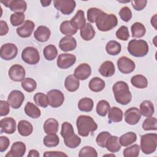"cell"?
Wrapping results in <instances>:
<instances>
[{"label": "cell", "mask_w": 157, "mask_h": 157, "mask_svg": "<svg viewBox=\"0 0 157 157\" xmlns=\"http://www.w3.org/2000/svg\"><path fill=\"white\" fill-rule=\"evenodd\" d=\"M21 59L26 64L30 65L36 64L40 60L39 53L36 48L27 47L22 51Z\"/></svg>", "instance_id": "obj_6"}, {"label": "cell", "mask_w": 157, "mask_h": 157, "mask_svg": "<svg viewBox=\"0 0 157 157\" xmlns=\"http://www.w3.org/2000/svg\"><path fill=\"white\" fill-rule=\"evenodd\" d=\"M59 30L62 34L66 35V36H72L77 31V30L72 26L71 21L68 20L64 21L61 23Z\"/></svg>", "instance_id": "obj_38"}, {"label": "cell", "mask_w": 157, "mask_h": 157, "mask_svg": "<svg viewBox=\"0 0 157 157\" xmlns=\"http://www.w3.org/2000/svg\"><path fill=\"white\" fill-rule=\"evenodd\" d=\"M95 22L99 31L105 32L111 30L118 25V19L114 14H108L102 11L96 18Z\"/></svg>", "instance_id": "obj_3"}, {"label": "cell", "mask_w": 157, "mask_h": 157, "mask_svg": "<svg viewBox=\"0 0 157 157\" xmlns=\"http://www.w3.org/2000/svg\"><path fill=\"white\" fill-rule=\"evenodd\" d=\"M1 133L5 132L8 134H12L16 130V121L12 117H6L1 120Z\"/></svg>", "instance_id": "obj_16"}, {"label": "cell", "mask_w": 157, "mask_h": 157, "mask_svg": "<svg viewBox=\"0 0 157 157\" xmlns=\"http://www.w3.org/2000/svg\"><path fill=\"white\" fill-rule=\"evenodd\" d=\"M21 86L25 91L31 93L36 90L37 87V83L33 78L27 77L21 82Z\"/></svg>", "instance_id": "obj_43"}, {"label": "cell", "mask_w": 157, "mask_h": 157, "mask_svg": "<svg viewBox=\"0 0 157 157\" xmlns=\"http://www.w3.org/2000/svg\"><path fill=\"white\" fill-rule=\"evenodd\" d=\"M157 147V134L156 133H148L140 137V148L146 155L154 153Z\"/></svg>", "instance_id": "obj_5"}, {"label": "cell", "mask_w": 157, "mask_h": 157, "mask_svg": "<svg viewBox=\"0 0 157 157\" xmlns=\"http://www.w3.org/2000/svg\"><path fill=\"white\" fill-rule=\"evenodd\" d=\"M77 106L80 111L89 112L92 110L94 106V102L90 98H83L79 100Z\"/></svg>", "instance_id": "obj_36"}, {"label": "cell", "mask_w": 157, "mask_h": 157, "mask_svg": "<svg viewBox=\"0 0 157 157\" xmlns=\"http://www.w3.org/2000/svg\"><path fill=\"white\" fill-rule=\"evenodd\" d=\"M25 113L32 118H38L41 115V111L36 105L31 102H28L24 108Z\"/></svg>", "instance_id": "obj_30"}, {"label": "cell", "mask_w": 157, "mask_h": 157, "mask_svg": "<svg viewBox=\"0 0 157 157\" xmlns=\"http://www.w3.org/2000/svg\"><path fill=\"white\" fill-rule=\"evenodd\" d=\"M115 101L121 105L128 104L132 99V94L129 86L124 81L117 82L112 87Z\"/></svg>", "instance_id": "obj_1"}, {"label": "cell", "mask_w": 157, "mask_h": 157, "mask_svg": "<svg viewBox=\"0 0 157 157\" xmlns=\"http://www.w3.org/2000/svg\"><path fill=\"white\" fill-rule=\"evenodd\" d=\"M131 83L134 86L139 89L145 88L148 85V80L147 78L140 74L136 75L132 77Z\"/></svg>", "instance_id": "obj_35"}, {"label": "cell", "mask_w": 157, "mask_h": 157, "mask_svg": "<svg viewBox=\"0 0 157 157\" xmlns=\"http://www.w3.org/2000/svg\"><path fill=\"white\" fill-rule=\"evenodd\" d=\"M96 34V32L93 26L90 23H87L85 25L80 29V34L81 37L86 41L91 40L93 39Z\"/></svg>", "instance_id": "obj_28"}, {"label": "cell", "mask_w": 157, "mask_h": 157, "mask_svg": "<svg viewBox=\"0 0 157 157\" xmlns=\"http://www.w3.org/2000/svg\"><path fill=\"white\" fill-rule=\"evenodd\" d=\"M1 2L6 7H9L10 10L15 12L23 13L26 11L27 8L26 1L23 0H7L1 1Z\"/></svg>", "instance_id": "obj_14"}, {"label": "cell", "mask_w": 157, "mask_h": 157, "mask_svg": "<svg viewBox=\"0 0 157 157\" xmlns=\"http://www.w3.org/2000/svg\"><path fill=\"white\" fill-rule=\"evenodd\" d=\"M43 54L47 60L52 61L57 56L58 50L55 45L52 44L48 45L44 48Z\"/></svg>", "instance_id": "obj_39"}, {"label": "cell", "mask_w": 157, "mask_h": 157, "mask_svg": "<svg viewBox=\"0 0 157 157\" xmlns=\"http://www.w3.org/2000/svg\"><path fill=\"white\" fill-rule=\"evenodd\" d=\"M25 99V96L23 93L19 90L12 91L8 96L7 102L9 105L15 109L20 108Z\"/></svg>", "instance_id": "obj_12"}, {"label": "cell", "mask_w": 157, "mask_h": 157, "mask_svg": "<svg viewBox=\"0 0 157 157\" xmlns=\"http://www.w3.org/2000/svg\"><path fill=\"white\" fill-rule=\"evenodd\" d=\"M110 133L107 131H103L100 132L96 137V144L102 148H105V142L108 137L110 136Z\"/></svg>", "instance_id": "obj_51"}, {"label": "cell", "mask_w": 157, "mask_h": 157, "mask_svg": "<svg viewBox=\"0 0 157 157\" xmlns=\"http://www.w3.org/2000/svg\"><path fill=\"white\" fill-rule=\"evenodd\" d=\"M64 142L65 145L70 148H77L81 143V139L77 135L74 134L72 137L64 139Z\"/></svg>", "instance_id": "obj_49"}, {"label": "cell", "mask_w": 157, "mask_h": 157, "mask_svg": "<svg viewBox=\"0 0 157 157\" xmlns=\"http://www.w3.org/2000/svg\"><path fill=\"white\" fill-rule=\"evenodd\" d=\"M78 133L82 137L88 136L90 132L98 129V125L93 118L88 115H80L76 120Z\"/></svg>", "instance_id": "obj_2"}, {"label": "cell", "mask_w": 157, "mask_h": 157, "mask_svg": "<svg viewBox=\"0 0 157 157\" xmlns=\"http://www.w3.org/2000/svg\"><path fill=\"white\" fill-rule=\"evenodd\" d=\"M25 15L21 12H15L10 16V23L13 26H17L24 23Z\"/></svg>", "instance_id": "obj_47"}, {"label": "cell", "mask_w": 157, "mask_h": 157, "mask_svg": "<svg viewBox=\"0 0 157 157\" xmlns=\"http://www.w3.org/2000/svg\"><path fill=\"white\" fill-rule=\"evenodd\" d=\"M148 45L142 39H132L130 40L128 45V50L130 55L134 57H144L148 52Z\"/></svg>", "instance_id": "obj_4"}, {"label": "cell", "mask_w": 157, "mask_h": 157, "mask_svg": "<svg viewBox=\"0 0 157 157\" xmlns=\"http://www.w3.org/2000/svg\"><path fill=\"white\" fill-rule=\"evenodd\" d=\"M142 128L145 131L157 129V120L155 117H147L143 122Z\"/></svg>", "instance_id": "obj_45"}, {"label": "cell", "mask_w": 157, "mask_h": 157, "mask_svg": "<svg viewBox=\"0 0 157 157\" xmlns=\"http://www.w3.org/2000/svg\"><path fill=\"white\" fill-rule=\"evenodd\" d=\"M48 105L52 107L56 108L60 107L64 101V96L63 93L58 90H52L48 91L47 94Z\"/></svg>", "instance_id": "obj_8"}, {"label": "cell", "mask_w": 157, "mask_h": 157, "mask_svg": "<svg viewBox=\"0 0 157 157\" xmlns=\"http://www.w3.org/2000/svg\"><path fill=\"white\" fill-rule=\"evenodd\" d=\"M54 7L64 15H69L74 10L76 2L73 0H55Z\"/></svg>", "instance_id": "obj_7"}, {"label": "cell", "mask_w": 157, "mask_h": 157, "mask_svg": "<svg viewBox=\"0 0 157 157\" xmlns=\"http://www.w3.org/2000/svg\"><path fill=\"white\" fill-rule=\"evenodd\" d=\"M76 61V56L70 53H61L57 58V66L62 69H66L72 66Z\"/></svg>", "instance_id": "obj_11"}, {"label": "cell", "mask_w": 157, "mask_h": 157, "mask_svg": "<svg viewBox=\"0 0 157 157\" xmlns=\"http://www.w3.org/2000/svg\"><path fill=\"white\" fill-rule=\"evenodd\" d=\"M9 32V26L7 23L3 20L0 21V35L1 36L7 34Z\"/></svg>", "instance_id": "obj_58"}, {"label": "cell", "mask_w": 157, "mask_h": 157, "mask_svg": "<svg viewBox=\"0 0 157 157\" xmlns=\"http://www.w3.org/2000/svg\"><path fill=\"white\" fill-rule=\"evenodd\" d=\"M110 109L109 103L105 100H101L96 105V112L101 117H105Z\"/></svg>", "instance_id": "obj_42"}, {"label": "cell", "mask_w": 157, "mask_h": 157, "mask_svg": "<svg viewBox=\"0 0 157 157\" xmlns=\"http://www.w3.org/2000/svg\"><path fill=\"white\" fill-rule=\"evenodd\" d=\"M104 156H115V155H113V154H112V155H105Z\"/></svg>", "instance_id": "obj_62"}, {"label": "cell", "mask_w": 157, "mask_h": 157, "mask_svg": "<svg viewBox=\"0 0 157 157\" xmlns=\"http://www.w3.org/2000/svg\"><path fill=\"white\" fill-rule=\"evenodd\" d=\"M151 25L155 28V29H156V14H155L151 18Z\"/></svg>", "instance_id": "obj_60"}, {"label": "cell", "mask_w": 157, "mask_h": 157, "mask_svg": "<svg viewBox=\"0 0 157 157\" xmlns=\"http://www.w3.org/2000/svg\"><path fill=\"white\" fill-rule=\"evenodd\" d=\"M116 37L121 40H127L129 38V33L128 28L126 26H120L116 31Z\"/></svg>", "instance_id": "obj_50"}, {"label": "cell", "mask_w": 157, "mask_h": 157, "mask_svg": "<svg viewBox=\"0 0 157 157\" xmlns=\"http://www.w3.org/2000/svg\"><path fill=\"white\" fill-rule=\"evenodd\" d=\"M91 74V66L87 63H82L78 65L74 71V75L81 80L88 78Z\"/></svg>", "instance_id": "obj_19"}, {"label": "cell", "mask_w": 157, "mask_h": 157, "mask_svg": "<svg viewBox=\"0 0 157 157\" xmlns=\"http://www.w3.org/2000/svg\"><path fill=\"white\" fill-rule=\"evenodd\" d=\"M98 153L95 148L90 146H85L79 151V157H97Z\"/></svg>", "instance_id": "obj_48"}, {"label": "cell", "mask_w": 157, "mask_h": 157, "mask_svg": "<svg viewBox=\"0 0 157 157\" xmlns=\"http://www.w3.org/2000/svg\"><path fill=\"white\" fill-rule=\"evenodd\" d=\"M77 47V41L72 36H65L61 38L59 43V47L61 50L67 52L72 51Z\"/></svg>", "instance_id": "obj_18"}, {"label": "cell", "mask_w": 157, "mask_h": 157, "mask_svg": "<svg viewBox=\"0 0 157 157\" xmlns=\"http://www.w3.org/2000/svg\"><path fill=\"white\" fill-rule=\"evenodd\" d=\"M35 27V24L31 20H26L21 26L17 28V34L23 38H27L31 36Z\"/></svg>", "instance_id": "obj_17"}, {"label": "cell", "mask_w": 157, "mask_h": 157, "mask_svg": "<svg viewBox=\"0 0 157 157\" xmlns=\"http://www.w3.org/2000/svg\"><path fill=\"white\" fill-rule=\"evenodd\" d=\"M140 152V147L137 144H134L130 147H126L123 150V156L124 157H137Z\"/></svg>", "instance_id": "obj_46"}, {"label": "cell", "mask_w": 157, "mask_h": 157, "mask_svg": "<svg viewBox=\"0 0 157 157\" xmlns=\"http://www.w3.org/2000/svg\"><path fill=\"white\" fill-rule=\"evenodd\" d=\"M74 134L75 133L72 125L67 121L63 123V124H61V135L63 137V139H67L71 138Z\"/></svg>", "instance_id": "obj_40"}, {"label": "cell", "mask_w": 157, "mask_h": 157, "mask_svg": "<svg viewBox=\"0 0 157 157\" xmlns=\"http://www.w3.org/2000/svg\"><path fill=\"white\" fill-rule=\"evenodd\" d=\"M140 114L145 117H150L154 113L155 109L154 105L152 102L148 100L144 101L140 104Z\"/></svg>", "instance_id": "obj_27"}, {"label": "cell", "mask_w": 157, "mask_h": 157, "mask_svg": "<svg viewBox=\"0 0 157 157\" xmlns=\"http://www.w3.org/2000/svg\"><path fill=\"white\" fill-rule=\"evenodd\" d=\"M102 10L96 7H92L87 11V19L90 23H94L96 18L99 15Z\"/></svg>", "instance_id": "obj_52"}, {"label": "cell", "mask_w": 157, "mask_h": 157, "mask_svg": "<svg viewBox=\"0 0 157 157\" xmlns=\"http://www.w3.org/2000/svg\"><path fill=\"white\" fill-rule=\"evenodd\" d=\"M80 86L79 80L74 75H69L64 80V86L69 92H74L78 90Z\"/></svg>", "instance_id": "obj_25"}, {"label": "cell", "mask_w": 157, "mask_h": 157, "mask_svg": "<svg viewBox=\"0 0 157 157\" xmlns=\"http://www.w3.org/2000/svg\"><path fill=\"white\" fill-rule=\"evenodd\" d=\"M105 50L109 55L115 56L120 53L121 46V44L116 40H110L106 44Z\"/></svg>", "instance_id": "obj_37"}, {"label": "cell", "mask_w": 157, "mask_h": 157, "mask_svg": "<svg viewBox=\"0 0 157 157\" xmlns=\"http://www.w3.org/2000/svg\"><path fill=\"white\" fill-rule=\"evenodd\" d=\"M123 111L117 107H112L110 109L108 114V118L110 122L118 123L123 119Z\"/></svg>", "instance_id": "obj_33"}, {"label": "cell", "mask_w": 157, "mask_h": 157, "mask_svg": "<svg viewBox=\"0 0 157 157\" xmlns=\"http://www.w3.org/2000/svg\"><path fill=\"white\" fill-rule=\"evenodd\" d=\"M119 15L123 21L128 22L132 18V12L128 7L124 6L120 9L119 12Z\"/></svg>", "instance_id": "obj_53"}, {"label": "cell", "mask_w": 157, "mask_h": 157, "mask_svg": "<svg viewBox=\"0 0 157 157\" xmlns=\"http://www.w3.org/2000/svg\"><path fill=\"white\" fill-rule=\"evenodd\" d=\"M26 151V145L22 142H16L11 147L6 157H22Z\"/></svg>", "instance_id": "obj_20"}, {"label": "cell", "mask_w": 157, "mask_h": 157, "mask_svg": "<svg viewBox=\"0 0 157 157\" xmlns=\"http://www.w3.org/2000/svg\"><path fill=\"white\" fill-rule=\"evenodd\" d=\"M131 2L133 8L137 11L143 10L146 7V5L147 4V1L146 0L131 1Z\"/></svg>", "instance_id": "obj_54"}, {"label": "cell", "mask_w": 157, "mask_h": 157, "mask_svg": "<svg viewBox=\"0 0 157 157\" xmlns=\"http://www.w3.org/2000/svg\"><path fill=\"white\" fill-rule=\"evenodd\" d=\"M45 157H55V156H67V155L62 152V151H46L43 155Z\"/></svg>", "instance_id": "obj_57"}, {"label": "cell", "mask_w": 157, "mask_h": 157, "mask_svg": "<svg viewBox=\"0 0 157 157\" xmlns=\"http://www.w3.org/2000/svg\"><path fill=\"white\" fill-rule=\"evenodd\" d=\"M132 37L134 38H141L146 33L145 26L140 22H135L131 27Z\"/></svg>", "instance_id": "obj_34"}, {"label": "cell", "mask_w": 157, "mask_h": 157, "mask_svg": "<svg viewBox=\"0 0 157 157\" xmlns=\"http://www.w3.org/2000/svg\"><path fill=\"white\" fill-rule=\"evenodd\" d=\"M115 72L114 64L111 61H104L99 67V74L105 77H110L113 75Z\"/></svg>", "instance_id": "obj_22"}, {"label": "cell", "mask_w": 157, "mask_h": 157, "mask_svg": "<svg viewBox=\"0 0 157 157\" xmlns=\"http://www.w3.org/2000/svg\"><path fill=\"white\" fill-rule=\"evenodd\" d=\"M9 77L14 82L23 81L25 78V70L24 67L20 64L12 65L8 71Z\"/></svg>", "instance_id": "obj_13"}, {"label": "cell", "mask_w": 157, "mask_h": 157, "mask_svg": "<svg viewBox=\"0 0 157 157\" xmlns=\"http://www.w3.org/2000/svg\"><path fill=\"white\" fill-rule=\"evenodd\" d=\"M43 143L47 147H55L59 144V139L56 134H47L44 137Z\"/></svg>", "instance_id": "obj_41"}, {"label": "cell", "mask_w": 157, "mask_h": 157, "mask_svg": "<svg viewBox=\"0 0 157 157\" xmlns=\"http://www.w3.org/2000/svg\"><path fill=\"white\" fill-rule=\"evenodd\" d=\"M18 53L17 46L12 43L3 44L0 50L1 58L4 60L9 61L15 58Z\"/></svg>", "instance_id": "obj_9"}, {"label": "cell", "mask_w": 157, "mask_h": 157, "mask_svg": "<svg viewBox=\"0 0 157 157\" xmlns=\"http://www.w3.org/2000/svg\"><path fill=\"white\" fill-rule=\"evenodd\" d=\"M51 35L50 29L45 26H39L34 33V38L39 42H45L47 41Z\"/></svg>", "instance_id": "obj_21"}, {"label": "cell", "mask_w": 157, "mask_h": 157, "mask_svg": "<svg viewBox=\"0 0 157 157\" xmlns=\"http://www.w3.org/2000/svg\"><path fill=\"white\" fill-rule=\"evenodd\" d=\"M70 21L75 29H81L86 24L84 12L82 10H78Z\"/></svg>", "instance_id": "obj_23"}, {"label": "cell", "mask_w": 157, "mask_h": 157, "mask_svg": "<svg viewBox=\"0 0 157 157\" xmlns=\"http://www.w3.org/2000/svg\"><path fill=\"white\" fill-rule=\"evenodd\" d=\"M89 88L93 92H99L104 90L105 86V82L99 77H95L89 82Z\"/></svg>", "instance_id": "obj_31"}, {"label": "cell", "mask_w": 157, "mask_h": 157, "mask_svg": "<svg viewBox=\"0 0 157 157\" xmlns=\"http://www.w3.org/2000/svg\"><path fill=\"white\" fill-rule=\"evenodd\" d=\"M118 70L123 74H128L134 71L136 67L135 63L126 56H121L117 61Z\"/></svg>", "instance_id": "obj_10"}, {"label": "cell", "mask_w": 157, "mask_h": 157, "mask_svg": "<svg viewBox=\"0 0 157 157\" xmlns=\"http://www.w3.org/2000/svg\"><path fill=\"white\" fill-rule=\"evenodd\" d=\"M137 140L136 134L134 132H128L120 136L119 139L120 144L123 147H128Z\"/></svg>", "instance_id": "obj_32"}, {"label": "cell", "mask_w": 157, "mask_h": 157, "mask_svg": "<svg viewBox=\"0 0 157 157\" xmlns=\"http://www.w3.org/2000/svg\"><path fill=\"white\" fill-rule=\"evenodd\" d=\"M9 104L6 101H0V116H6L9 114L10 112Z\"/></svg>", "instance_id": "obj_55"}, {"label": "cell", "mask_w": 157, "mask_h": 157, "mask_svg": "<svg viewBox=\"0 0 157 157\" xmlns=\"http://www.w3.org/2000/svg\"><path fill=\"white\" fill-rule=\"evenodd\" d=\"M141 115L139 110L137 107H131L124 112V120L128 124L134 125L138 123Z\"/></svg>", "instance_id": "obj_15"}, {"label": "cell", "mask_w": 157, "mask_h": 157, "mask_svg": "<svg viewBox=\"0 0 157 157\" xmlns=\"http://www.w3.org/2000/svg\"><path fill=\"white\" fill-rule=\"evenodd\" d=\"M51 2H52V1L50 0V1H40V3L42 4V7L48 6Z\"/></svg>", "instance_id": "obj_61"}, {"label": "cell", "mask_w": 157, "mask_h": 157, "mask_svg": "<svg viewBox=\"0 0 157 157\" xmlns=\"http://www.w3.org/2000/svg\"><path fill=\"white\" fill-rule=\"evenodd\" d=\"M34 101L36 104L43 108H46L48 105L47 96L42 93H37L34 96Z\"/></svg>", "instance_id": "obj_44"}, {"label": "cell", "mask_w": 157, "mask_h": 157, "mask_svg": "<svg viewBox=\"0 0 157 157\" xmlns=\"http://www.w3.org/2000/svg\"><path fill=\"white\" fill-rule=\"evenodd\" d=\"M17 129L18 133L22 136H29L33 131V127L31 123L27 120H20L17 126Z\"/></svg>", "instance_id": "obj_26"}, {"label": "cell", "mask_w": 157, "mask_h": 157, "mask_svg": "<svg viewBox=\"0 0 157 157\" xmlns=\"http://www.w3.org/2000/svg\"><path fill=\"white\" fill-rule=\"evenodd\" d=\"M39 153L36 150H31L29 151L28 157H39Z\"/></svg>", "instance_id": "obj_59"}, {"label": "cell", "mask_w": 157, "mask_h": 157, "mask_svg": "<svg viewBox=\"0 0 157 157\" xmlns=\"http://www.w3.org/2000/svg\"><path fill=\"white\" fill-rule=\"evenodd\" d=\"M10 144L9 139L7 137L1 136L0 137V151L4 152L9 147Z\"/></svg>", "instance_id": "obj_56"}, {"label": "cell", "mask_w": 157, "mask_h": 157, "mask_svg": "<svg viewBox=\"0 0 157 157\" xmlns=\"http://www.w3.org/2000/svg\"><path fill=\"white\" fill-rule=\"evenodd\" d=\"M59 123L56 119L48 118L44 124V132L47 134H56L58 132Z\"/></svg>", "instance_id": "obj_29"}, {"label": "cell", "mask_w": 157, "mask_h": 157, "mask_svg": "<svg viewBox=\"0 0 157 157\" xmlns=\"http://www.w3.org/2000/svg\"><path fill=\"white\" fill-rule=\"evenodd\" d=\"M119 139L117 136L110 135L105 142V148L111 153L118 152L121 148Z\"/></svg>", "instance_id": "obj_24"}]
</instances>
